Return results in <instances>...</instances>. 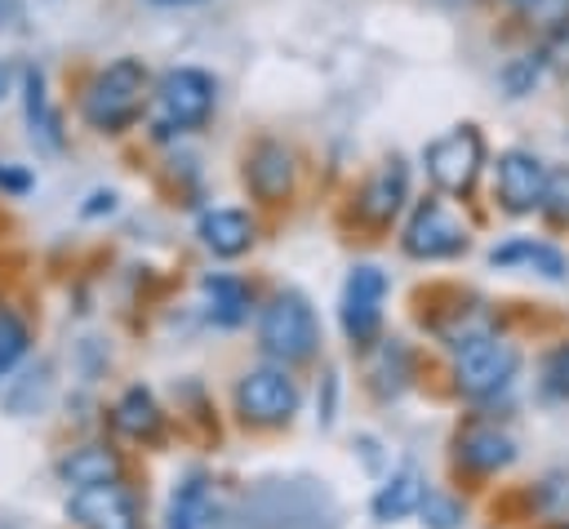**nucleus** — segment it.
I'll use <instances>...</instances> for the list:
<instances>
[{"instance_id":"33","label":"nucleus","mask_w":569,"mask_h":529,"mask_svg":"<svg viewBox=\"0 0 569 529\" xmlns=\"http://www.w3.org/2000/svg\"><path fill=\"white\" fill-rule=\"evenodd\" d=\"M502 4H507V9H520V4H525V0H502Z\"/></svg>"},{"instance_id":"25","label":"nucleus","mask_w":569,"mask_h":529,"mask_svg":"<svg viewBox=\"0 0 569 529\" xmlns=\"http://www.w3.org/2000/svg\"><path fill=\"white\" fill-rule=\"evenodd\" d=\"M516 13L538 31H556L560 22H569V0H525Z\"/></svg>"},{"instance_id":"8","label":"nucleus","mask_w":569,"mask_h":529,"mask_svg":"<svg viewBox=\"0 0 569 529\" xmlns=\"http://www.w3.org/2000/svg\"><path fill=\"white\" fill-rule=\"evenodd\" d=\"M382 302H387V276L373 262L351 267L347 285H342V333L351 338V347H369L382 329Z\"/></svg>"},{"instance_id":"32","label":"nucleus","mask_w":569,"mask_h":529,"mask_svg":"<svg viewBox=\"0 0 569 529\" xmlns=\"http://www.w3.org/2000/svg\"><path fill=\"white\" fill-rule=\"evenodd\" d=\"M151 4H160V9H191V4H204V0H151Z\"/></svg>"},{"instance_id":"13","label":"nucleus","mask_w":569,"mask_h":529,"mask_svg":"<svg viewBox=\"0 0 569 529\" xmlns=\"http://www.w3.org/2000/svg\"><path fill=\"white\" fill-rule=\"evenodd\" d=\"M22 111H27V133L44 151H62V116L49 102L44 67H22Z\"/></svg>"},{"instance_id":"1","label":"nucleus","mask_w":569,"mask_h":529,"mask_svg":"<svg viewBox=\"0 0 569 529\" xmlns=\"http://www.w3.org/2000/svg\"><path fill=\"white\" fill-rule=\"evenodd\" d=\"M147 93H151V71L142 67V58H116L102 71H93V80L80 89V116L98 133H120L138 120Z\"/></svg>"},{"instance_id":"4","label":"nucleus","mask_w":569,"mask_h":529,"mask_svg":"<svg viewBox=\"0 0 569 529\" xmlns=\"http://www.w3.org/2000/svg\"><path fill=\"white\" fill-rule=\"evenodd\" d=\"M320 342V329H316V311L302 293H276L271 307H262L258 316V347L280 360V365H298L316 351Z\"/></svg>"},{"instance_id":"29","label":"nucleus","mask_w":569,"mask_h":529,"mask_svg":"<svg viewBox=\"0 0 569 529\" xmlns=\"http://www.w3.org/2000/svg\"><path fill=\"white\" fill-rule=\"evenodd\" d=\"M36 187V178L22 169V164H9V160H0V191L4 196H27Z\"/></svg>"},{"instance_id":"30","label":"nucleus","mask_w":569,"mask_h":529,"mask_svg":"<svg viewBox=\"0 0 569 529\" xmlns=\"http://www.w3.org/2000/svg\"><path fill=\"white\" fill-rule=\"evenodd\" d=\"M89 200H93V204H84V213H89V218H93V213H102V209H107V213L116 209V196H111V191H98V196H89Z\"/></svg>"},{"instance_id":"24","label":"nucleus","mask_w":569,"mask_h":529,"mask_svg":"<svg viewBox=\"0 0 569 529\" xmlns=\"http://www.w3.org/2000/svg\"><path fill=\"white\" fill-rule=\"evenodd\" d=\"M547 218L565 222L569 218V164L560 169H547V187H542V204H538Z\"/></svg>"},{"instance_id":"3","label":"nucleus","mask_w":569,"mask_h":529,"mask_svg":"<svg viewBox=\"0 0 569 529\" xmlns=\"http://www.w3.org/2000/svg\"><path fill=\"white\" fill-rule=\"evenodd\" d=\"M151 93H156V124L164 133H191L209 120L218 102V80L200 67H169Z\"/></svg>"},{"instance_id":"7","label":"nucleus","mask_w":569,"mask_h":529,"mask_svg":"<svg viewBox=\"0 0 569 529\" xmlns=\"http://www.w3.org/2000/svg\"><path fill=\"white\" fill-rule=\"evenodd\" d=\"M467 227L458 222V213L445 204V200H422L413 209V218L405 222V236H400V249L418 262H440V258H453L467 249Z\"/></svg>"},{"instance_id":"31","label":"nucleus","mask_w":569,"mask_h":529,"mask_svg":"<svg viewBox=\"0 0 569 529\" xmlns=\"http://www.w3.org/2000/svg\"><path fill=\"white\" fill-rule=\"evenodd\" d=\"M9 93H13V67H9L4 58H0V102H4Z\"/></svg>"},{"instance_id":"10","label":"nucleus","mask_w":569,"mask_h":529,"mask_svg":"<svg viewBox=\"0 0 569 529\" xmlns=\"http://www.w3.org/2000/svg\"><path fill=\"white\" fill-rule=\"evenodd\" d=\"M542 187H547V164L525 151V147H511L498 156L493 164V196L507 213H533L542 204Z\"/></svg>"},{"instance_id":"15","label":"nucleus","mask_w":569,"mask_h":529,"mask_svg":"<svg viewBox=\"0 0 569 529\" xmlns=\"http://www.w3.org/2000/svg\"><path fill=\"white\" fill-rule=\"evenodd\" d=\"M489 262H493V267H529V271H538V276H547V280H565V276H569V258H565L556 244L533 240V236H511L507 244H498V249L489 253Z\"/></svg>"},{"instance_id":"19","label":"nucleus","mask_w":569,"mask_h":529,"mask_svg":"<svg viewBox=\"0 0 569 529\" xmlns=\"http://www.w3.org/2000/svg\"><path fill=\"white\" fill-rule=\"evenodd\" d=\"M200 293H204V311H209V320L222 325V329H236V325L249 316V289H244V280H236V276H227V271L204 276Z\"/></svg>"},{"instance_id":"12","label":"nucleus","mask_w":569,"mask_h":529,"mask_svg":"<svg viewBox=\"0 0 569 529\" xmlns=\"http://www.w3.org/2000/svg\"><path fill=\"white\" fill-rule=\"evenodd\" d=\"M293 173H298L293 169V151L284 142H276V138L258 142L249 151V160H244V182L262 204H284L293 196Z\"/></svg>"},{"instance_id":"27","label":"nucleus","mask_w":569,"mask_h":529,"mask_svg":"<svg viewBox=\"0 0 569 529\" xmlns=\"http://www.w3.org/2000/svg\"><path fill=\"white\" fill-rule=\"evenodd\" d=\"M542 387L560 400H569V342H560L542 365Z\"/></svg>"},{"instance_id":"9","label":"nucleus","mask_w":569,"mask_h":529,"mask_svg":"<svg viewBox=\"0 0 569 529\" xmlns=\"http://www.w3.org/2000/svg\"><path fill=\"white\" fill-rule=\"evenodd\" d=\"M67 511H71V520H76L80 529H138V525H142L138 498H133L120 480H102V485L71 489Z\"/></svg>"},{"instance_id":"2","label":"nucleus","mask_w":569,"mask_h":529,"mask_svg":"<svg viewBox=\"0 0 569 529\" xmlns=\"http://www.w3.org/2000/svg\"><path fill=\"white\" fill-rule=\"evenodd\" d=\"M516 369H520V351H516V342H507L498 333H467L458 342L453 382L471 400H489V396L507 391Z\"/></svg>"},{"instance_id":"17","label":"nucleus","mask_w":569,"mask_h":529,"mask_svg":"<svg viewBox=\"0 0 569 529\" xmlns=\"http://www.w3.org/2000/svg\"><path fill=\"white\" fill-rule=\"evenodd\" d=\"M458 458L471 471H502L516 458V440L507 431H498V427H467L458 436Z\"/></svg>"},{"instance_id":"22","label":"nucleus","mask_w":569,"mask_h":529,"mask_svg":"<svg viewBox=\"0 0 569 529\" xmlns=\"http://www.w3.org/2000/svg\"><path fill=\"white\" fill-rule=\"evenodd\" d=\"M542 71H547L542 49H538V53H520V58H511V62L498 71V84H502L507 98H525V93H533V84L542 80Z\"/></svg>"},{"instance_id":"20","label":"nucleus","mask_w":569,"mask_h":529,"mask_svg":"<svg viewBox=\"0 0 569 529\" xmlns=\"http://www.w3.org/2000/svg\"><path fill=\"white\" fill-rule=\"evenodd\" d=\"M422 493H427V485H422L418 467H400V471H391V480H387V485L373 493V516H378L382 525L405 520L409 511H418Z\"/></svg>"},{"instance_id":"26","label":"nucleus","mask_w":569,"mask_h":529,"mask_svg":"<svg viewBox=\"0 0 569 529\" xmlns=\"http://www.w3.org/2000/svg\"><path fill=\"white\" fill-rule=\"evenodd\" d=\"M22 351H27V329H22V320L9 316V311H0V378L18 365Z\"/></svg>"},{"instance_id":"14","label":"nucleus","mask_w":569,"mask_h":529,"mask_svg":"<svg viewBox=\"0 0 569 529\" xmlns=\"http://www.w3.org/2000/svg\"><path fill=\"white\" fill-rule=\"evenodd\" d=\"M253 231L258 227H253V218L244 209H209V213H200V227H196V236L204 240V249L213 258H240V253H249Z\"/></svg>"},{"instance_id":"11","label":"nucleus","mask_w":569,"mask_h":529,"mask_svg":"<svg viewBox=\"0 0 569 529\" xmlns=\"http://www.w3.org/2000/svg\"><path fill=\"white\" fill-rule=\"evenodd\" d=\"M405 200H409V164H405L400 156H387V160L365 178L356 209H360V218H365L369 227H391L396 213L405 209Z\"/></svg>"},{"instance_id":"21","label":"nucleus","mask_w":569,"mask_h":529,"mask_svg":"<svg viewBox=\"0 0 569 529\" xmlns=\"http://www.w3.org/2000/svg\"><path fill=\"white\" fill-rule=\"evenodd\" d=\"M116 427L133 440H156L160 427H164V413L156 405V396L147 387H129L120 400H116Z\"/></svg>"},{"instance_id":"16","label":"nucleus","mask_w":569,"mask_h":529,"mask_svg":"<svg viewBox=\"0 0 569 529\" xmlns=\"http://www.w3.org/2000/svg\"><path fill=\"white\" fill-rule=\"evenodd\" d=\"M213 516V493H209V476L191 471L178 480V489L169 493V511H164V529H204Z\"/></svg>"},{"instance_id":"5","label":"nucleus","mask_w":569,"mask_h":529,"mask_svg":"<svg viewBox=\"0 0 569 529\" xmlns=\"http://www.w3.org/2000/svg\"><path fill=\"white\" fill-rule=\"evenodd\" d=\"M422 164H427V178L436 182V191L471 196V187H476V178L485 169V133L476 124H453L449 133L427 142Z\"/></svg>"},{"instance_id":"18","label":"nucleus","mask_w":569,"mask_h":529,"mask_svg":"<svg viewBox=\"0 0 569 529\" xmlns=\"http://www.w3.org/2000/svg\"><path fill=\"white\" fill-rule=\"evenodd\" d=\"M58 476H62L71 489L102 485V480H120V453L107 449V445H80V449H71V453L58 462Z\"/></svg>"},{"instance_id":"23","label":"nucleus","mask_w":569,"mask_h":529,"mask_svg":"<svg viewBox=\"0 0 569 529\" xmlns=\"http://www.w3.org/2000/svg\"><path fill=\"white\" fill-rule=\"evenodd\" d=\"M418 516H422L427 529H458V525H462V507H458L449 493H431V489L422 493Z\"/></svg>"},{"instance_id":"6","label":"nucleus","mask_w":569,"mask_h":529,"mask_svg":"<svg viewBox=\"0 0 569 529\" xmlns=\"http://www.w3.org/2000/svg\"><path fill=\"white\" fill-rule=\"evenodd\" d=\"M236 409L253 427H280L298 409V382L284 373V365H262L249 369L236 387Z\"/></svg>"},{"instance_id":"28","label":"nucleus","mask_w":569,"mask_h":529,"mask_svg":"<svg viewBox=\"0 0 569 529\" xmlns=\"http://www.w3.org/2000/svg\"><path fill=\"white\" fill-rule=\"evenodd\" d=\"M542 62H547V71H556V76H569V22H560L556 31H547V44H542Z\"/></svg>"}]
</instances>
